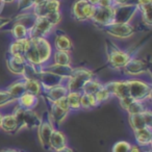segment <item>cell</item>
<instances>
[{
  "mask_svg": "<svg viewBox=\"0 0 152 152\" xmlns=\"http://www.w3.org/2000/svg\"><path fill=\"white\" fill-rule=\"evenodd\" d=\"M94 78V73L85 68L73 69L71 76L68 78L67 89L69 92H81L85 83Z\"/></svg>",
  "mask_w": 152,
  "mask_h": 152,
  "instance_id": "obj_3",
  "label": "cell"
},
{
  "mask_svg": "<svg viewBox=\"0 0 152 152\" xmlns=\"http://www.w3.org/2000/svg\"><path fill=\"white\" fill-rule=\"evenodd\" d=\"M127 81L129 89V97L137 101H145L151 97L152 88L150 83L139 79H129Z\"/></svg>",
  "mask_w": 152,
  "mask_h": 152,
  "instance_id": "obj_4",
  "label": "cell"
},
{
  "mask_svg": "<svg viewBox=\"0 0 152 152\" xmlns=\"http://www.w3.org/2000/svg\"><path fill=\"white\" fill-rule=\"evenodd\" d=\"M55 152H76V151L74 149H72L71 147H69V146H66V147L61 148V149L57 150V151H55Z\"/></svg>",
  "mask_w": 152,
  "mask_h": 152,
  "instance_id": "obj_46",
  "label": "cell"
},
{
  "mask_svg": "<svg viewBox=\"0 0 152 152\" xmlns=\"http://www.w3.org/2000/svg\"><path fill=\"white\" fill-rule=\"evenodd\" d=\"M14 0H1V2H5V3H10V2H13Z\"/></svg>",
  "mask_w": 152,
  "mask_h": 152,
  "instance_id": "obj_49",
  "label": "cell"
},
{
  "mask_svg": "<svg viewBox=\"0 0 152 152\" xmlns=\"http://www.w3.org/2000/svg\"><path fill=\"white\" fill-rule=\"evenodd\" d=\"M137 10H141L142 12V17H143V21L148 26L151 25V4L143 5V7H139Z\"/></svg>",
  "mask_w": 152,
  "mask_h": 152,
  "instance_id": "obj_34",
  "label": "cell"
},
{
  "mask_svg": "<svg viewBox=\"0 0 152 152\" xmlns=\"http://www.w3.org/2000/svg\"><path fill=\"white\" fill-rule=\"evenodd\" d=\"M101 29L105 30L108 34L118 39H127L134 34V28L129 23H114L102 27Z\"/></svg>",
  "mask_w": 152,
  "mask_h": 152,
  "instance_id": "obj_6",
  "label": "cell"
},
{
  "mask_svg": "<svg viewBox=\"0 0 152 152\" xmlns=\"http://www.w3.org/2000/svg\"><path fill=\"white\" fill-rule=\"evenodd\" d=\"M12 34L15 40H25L29 38V29L26 26L16 22L12 28Z\"/></svg>",
  "mask_w": 152,
  "mask_h": 152,
  "instance_id": "obj_26",
  "label": "cell"
},
{
  "mask_svg": "<svg viewBox=\"0 0 152 152\" xmlns=\"http://www.w3.org/2000/svg\"><path fill=\"white\" fill-rule=\"evenodd\" d=\"M97 100L95 98V95L93 94H86L83 93L81 94V98H80V108L83 110H92V108L98 106Z\"/></svg>",
  "mask_w": 152,
  "mask_h": 152,
  "instance_id": "obj_28",
  "label": "cell"
},
{
  "mask_svg": "<svg viewBox=\"0 0 152 152\" xmlns=\"http://www.w3.org/2000/svg\"><path fill=\"white\" fill-rule=\"evenodd\" d=\"M0 128L7 133H16L17 131L20 130L19 124H18L17 120H16V118L14 117L13 114L2 117Z\"/></svg>",
  "mask_w": 152,
  "mask_h": 152,
  "instance_id": "obj_21",
  "label": "cell"
},
{
  "mask_svg": "<svg viewBox=\"0 0 152 152\" xmlns=\"http://www.w3.org/2000/svg\"><path fill=\"white\" fill-rule=\"evenodd\" d=\"M31 40L34 43V46H36L37 51L39 53V57H40L41 63H42V65H44L51 57L50 44L46 40V38H31Z\"/></svg>",
  "mask_w": 152,
  "mask_h": 152,
  "instance_id": "obj_15",
  "label": "cell"
},
{
  "mask_svg": "<svg viewBox=\"0 0 152 152\" xmlns=\"http://www.w3.org/2000/svg\"><path fill=\"white\" fill-rule=\"evenodd\" d=\"M24 83H25L26 93L38 96V97L42 94V86H41V83L38 80H36V79H24Z\"/></svg>",
  "mask_w": 152,
  "mask_h": 152,
  "instance_id": "obj_27",
  "label": "cell"
},
{
  "mask_svg": "<svg viewBox=\"0 0 152 152\" xmlns=\"http://www.w3.org/2000/svg\"><path fill=\"white\" fill-rule=\"evenodd\" d=\"M0 2H1V0H0Z\"/></svg>",
  "mask_w": 152,
  "mask_h": 152,
  "instance_id": "obj_51",
  "label": "cell"
},
{
  "mask_svg": "<svg viewBox=\"0 0 152 152\" xmlns=\"http://www.w3.org/2000/svg\"><path fill=\"white\" fill-rule=\"evenodd\" d=\"M19 152H20V151H19Z\"/></svg>",
  "mask_w": 152,
  "mask_h": 152,
  "instance_id": "obj_52",
  "label": "cell"
},
{
  "mask_svg": "<svg viewBox=\"0 0 152 152\" xmlns=\"http://www.w3.org/2000/svg\"><path fill=\"white\" fill-rule=\"evenodd\" d=\"M135 142L140 147H148L152 143V129L151 127H144L141 129L133 130Z\"/></svg>",
  "mask_w": 152,
  "mask_h": 152,
  "instance_id": "obj_18",
  "label": "cell"
},
{
  "mask_svg": "<svg viewBox=\"0 0 152 152\" xmlns=\"http://www.w3.org/2000/svg\"><path fill=\"white\" fill-rule=\"evenodd\" d=\"M120 100V105L121 107L123 108L124 110H127V107L129 106V104L133 101V99L131 97H125V98H122V99H119Z\"/></svg>",
  "mask_w": 152,
  "mask_h": 152,
  "instance_id": "obj_40",
  "label": "cell"
},
{
  "mask_svg": "<svg viewBox=\"0 0 152 152\" xmlns=\"http://www.w3.org/2000/svg\"><path fill=\"white\" fill-rule=\"evenodd\" d=\"M45 18H47V20H48V21L50 22L53 26L57 25L61 20V13H59V12H55V13L48 14Z\"/></svg>",
  "mask_w": 152,
  "mask_h": 152,
  "instance_id": "obj_38",
  "label": "cell"
},
{
  "mask_svg": "<svg viewBox=\"0 0 152 152\" xmlns=\"http://www.w3.org/2000/svg\"><path fill=\"white\" fill-rule=\"evenodd\" d=\"M152 0H137L135 4L139 7H143V5H147V4H151Z\"/></svg>",
  "mask_w": 152,
  "mask_h": 152,
  "instance_id": "obj_42",
  "label": "cell"
},
{
  "mask_svg": "<svg viewBox=\"0 0 152 152\" xmlns=\"http://www.w3.org/2000/svg\"><path fill=\"white\" fill-rule=\"evenodd\" d=\"M26 40V39H25ZM25 40H15L10 45L9 53L15 56L24 57V47H25Z\"/></svg>",
  "mask_w": 152,
  "mask_h": 152,
  "instance_id": "obj_29",
  "label": "cell"
},
{
  "mask_svg": "<svg viewBox=\"0 0 152 152\" xmlns=\"http://www.w3.org/2000/svg\"><path fill=\"white\" fill-rule=\"evenodd\" d=\"M54 46L57 51H66L69 52L73 49V45L66 34H57L54 41Z\"/></svg>",
  "mask_w": 152,
  "mask_h": 152,
  "instance_id": "obj_24",
  "label": "cell"
},
{
  "mask_svg": "<svg viewBox=\"0 0 152 152\" xmlns=\"http://www.w3.org/2000/svg\"><path fill=\"white\" fill-rule=\"evenodd\" d=\"M83 92H69L66 96L70 110H80V98Z\"/></svg>",
  "mask_w": 152,
  "mask_h": 152,
  "instance_id": "obj_25",
  "label": "cell"
},
{
  "mask_svg": "<svg viewBox=\"0 0 152 152\" xmlns=\"http://www.w3.org/2000/svg\"><path fill=\"white\" fill-rule=\"evenodd\" d=\"M37 80L41 83L43 90H48L50 88L61 85L64 78L61 76L51 73V72L44 71V70L41 69V71L38 74V77H37Z\"/></svg>",
  "mask_w": 152,
  "mask_h": 152,
  "instance_id": "obj_11",
  "label": "cell"
},
{
  "mask_svg": "<svg viewBox=\"0 0 152 152\" xmlns=\"http://www.w3.org/2000/svg\"><path fill=\"white\" fill-rule=\"evenodd\" d=\"M54 64L56 65H63V66H69L71 63V57L69 55V52H66V51H55L54 56Z\"/></svg>",
  "mask_w": 152,
  "mask_h": 152,
  "instance_id": "obj_33",
  "label": "cell"
},
{
  "mask_svg": "<svg viewBox=\"0 0 152 152\" xmlns=\"http://www.w3.org/2000/svg\"><path fill=\"white\" fill-rule=\"evenodd\" d=\"M67 146V137L61 131L54 129L50 137V141H49V150L51 151H57V150L61 149V148Z\"/></svg>",
  "mask_w": 152,
  "mask_h": 152,
  "instance_id": "obj_20",
  "label": "cell"
},
{
  "mask_svg": "<svg viewBox=\"0 0 152 152\" xmlns=\"http://www.w3.org/2000/svg\"><path fill=\"white\" fill-rule=\"evenodd\" d=\"M0 152H19V150L12 149V148H3V149L0 150Z\"/></svg>",
  "mask_w": 152,
  "mask_h": 152,
  "instance_id": "obj_47",
  "label": "cell"
},
{
  "mask_svg": "<svg viewBox=\"0 0 152 152\" xmlns=\"http://www.w3.org/2000/svg\"><path fill=\"white\" fill-rule=\"evenodd\" d=\"M54 129L55 128L53 126V123L49 119L48 114H46L44 118H43V120L41 121V124L38 127L39 140H40L42 146L46 150H49V141H50V137Z\"/></svg>",
  "mask_w": 152,
  "mask_h": 152,
  "instance_id": "obj_9",
  "label": "cell"
},
{
  "mask_svg": "<svg viewBox=\"0 0 152 152\" xmlns=\"http://www.w3.org/2000/svg\"><path fill=\"white\" fill-rule=\"evenodd\" d=\"M18 105L24 110H34L38 105V96L31 95L29 93H24L20 98H18Z\"/></svg>",
  "mask_w": 152,
  "mask_h": 152,
  "instance_id": "obj_22",
  "label": "cell"
},
{
  "mask_svg": "<svg viewBox=\"0 0 152 152\" xmlns=\"http://www.w3.org/2000/svg\"><path fill=\"white\" fill-rule=\"evenodd\" d=\"M87 1L90 3V4L94 5V7H97V5H98V3H99V1H100V0H87Z\"/></svg>",
  "mask_w": 152,
  "mask_h": 152,
  "instance_id": "obj_48",
  "label": "cell"
},
{
  "mask_svg": "<svg viewBox=\"0 0 152 152\" xmlns=\"http://www.w3.org/2000/svg\"><path fill=\"white\" fill-rule=\"evenodd\" d=\"M146 110H148L144 101H137V100H133L129 106L127 107L126 112L128 115H134V114H142Z\"/></svg>",
  "mask_w": 152,
  "mask_h": 152,
  "instance_id": "obj_32",
  "label": "cell"
},
{
  "mask_svg": "<svg viewBox=\"0 0 152 152\" xmlns=\"http://www.w3.org/2000/svg\"><path fill=\"white\" fill-rule=\"evenodd\" d=\"M106 91L110 94V96H116L119 99H122L125 97H129V89L127 81H110L103 85Z\"/></svg>",
  "mask_w": 152,
  "mask_h": 152,
  "instance_id": "obj_12",
  "label": "cell"
},
{
  "mask_svg": "<svg viewBox=\"0 0 152 152\" xmlns=\"http://www.w3.org/2000/svg\"><path fill=\"white\" fill-rule=\"evenodd\" d=\"M129 152H143V149L139 145H131Z\"/></svg>",
  "mask_w": 152,
  "mask_h": 152,
  "instance_id": "obj_43",
  "label": "cell"
},
{
  "mask_svg": "<svg viewBox=\"0 0 152 152\" xmlns=\"http://www.w3.org/2000/svg\"><path fill=\"white\" fill-rule=\"evenodd\" d=\"M7 91L11 94V96L14 99L17 101L18 98H20L24 93H26L25 91V83L24 79H20V80L15 81L14 83H12L11 86H9V88L7 89Z\"/></svg>",
  "mask_w": 152,
  "mask_h": 152,
  "instance_id": "obj_23",
  "label": "cell"
},
{
  "mask_svg": "<svg viewBox=\"0 0 152 152\" xmlns=\"http://www.w3.org/2000/svg\"><path fill=\"white\" fill-rule=\"evenodd\" d=\"M144 119H145L146 125L148 127H152V114L150 112V110H146L145 112L143 113Z\"/></svg>",
  "mask_w": 152,
  "mask_h": 152,
  "instance_id": "obj_39",
  "label": "cell"
},
{
  "mask_svg": "<svg viewBox=\"0 0 152 152\" xmlns=\"http://www.w3.org/2000/svg\"><path fill=\"white\" fill-rule=\"evenodd\" d=\"M97 7H114V2L113 0H100Z\"/></svg>",
  "mask_w": 152,
  "mask_h": 152,
  "instance_id": "obj_41",
  "label": "cell"
},
{
  "mask_svg": "<svg viewBox=\"0 0 152 152\" xmlns=\"http://www.w3.org/2000/svg\"><path fill=\"white\" fill-rule=\"evenodd\" d=\"M110 94L106 91V89L103 86H102L101 89L95 94V98H96V100H97L98 104H101V103H103V102L107 101V100L110 99Z\"/></svg>",
  "mask_w": 152,
  "mask_h": 152,
  "instance_id": "obj_36",
  "label": "cell"
},
{
  "mask_svg": "<svg viewBox=\"0 0 152 152\" xmlns=\"http://www.w3.org/2000/svg\"><path fill=\"white\" fill-rule=\"evenodd\" d=\"M128 121L129 125L133 130H137V129H141L146 127V122L145 119H144L143 113L142 114H134V115H128Z\"/></svg>",
  "mask_w": 152,
  "mask_h": 152,
  "instance_id": "obj_30",
  "label": "cell"
},
{
  "mask_svg": "<svg viewBox=\"0 0 152 152\" xmlns=\"http://www.w3.org/2000/svg\"><path fill=\"white\" fill-rule=\"evenodd\" d=\"M13 115L19 124L20 129L23 127H27L29 129L38 128L42 121V119L38 116V114L34 110H24L19 105L15 107Z\"/></svg>",
  "mask_w": 152,
  "mask_h": 152,
  "instance_id": "obj_2",
  "label": "cell"
},
{
  "mask_svg": "<svg viewBox=\"0 0 152 152\" xmlns=\"http://www.w3.org/2000/svg\"><path fill=\"white\" fill-rule=\"evenodd\" d=\"M137 11V4H124L114 7V22L129 23Z\"/></svg>",
  "mask_w": 152,
  "mask_h": 152,
  "instance_id": "obj_7",
  "label": "cell"
},
{
  "mask_svg": "<svg viewBox=\"0 0 152 152\" xmlns=\"http://www.w3.org/2000/svg\"><path fill=\"white\" fill-rule=\"evenodd\" d=\"M53 25L45 17H37L29 29V38H46Z\"/></svg>",
  "mask_w": 152,
  "mask_h": 152,
  "instance_id": "obj_8",
  "label": "cell"
},
{
  "mask_svg": "<svg viewBox=\"0 0 152 152\" xmlns=\"http://www.w3.org/2000/svg\"><path fill=\"white\" fill-rule=\"evenodd\" d=\"M16 101L13 97L11 96V94L5 90V91H0V106L7 105V104L11 103V102Z\"/></svg>",
  "mask_w": 152,
  "mask_h": 152,
  "instance_id": "obj_37",
  "label": "cell"
},
{
  "mask_svg": "<svg viewBox=\"0 0 152 152\" xmlns=\"http://www.w3.org/2000/svg\"><path fill=\"white\" fill-rule=\"evenodd\" d=\"M48 107H49V112H48L49 119H50L51 122H52L55 126H59V125L61 124V122L67 118L68 114H69V112H70L69 110L61 107V106L55 103V102H49Z\"/></svg>",
  "mask_w": 152,
  "mask_h": 152,
  "instance_id": "obj_14",
  "label": "cell"
},
{
  "mask_svg": "<svg viewBox=\"0 0 152 152\" xmlns=\"http://www.w3.org/2000/svg\"><path fill=\"white\" fill-rule=\"evenodd\" d=\"M102 83H100L98 80H96L95 78H92L90 80H88L87 83H85L83 88V93H86V94H93L95 95L98 91L102 88Z\"/></svg>",
  "mask_w": 152,
  "mask_h": 152,
  "instance_id": "obj_31",
  "label": "cell"
},
{
  "mask_svg": "<svg viewBox=\"0 0 152 152\" xmlns=\"http://www.w3.org/2000/svg\"><path fill=\"white\" fill-rule=\"evenodd\" d=\"M42 93H44L45 97L49 102H56L57 100L66 97L67 94L69 93V91H68L67 87L59 85L56 86V87L50 88L48 90H43Z\"/></svg>",
  "mask_w": 152,
  "mask_h": 152,
  "instance_id": "obj_17",
  "label": "cell"
},
{
  "mask_svg": "<svg viewBox=\"0 0 152 152\" xmlns=\"http://www.w3.org/2000/svg\"><path fill=\"white\" fill-rule=\"evenodd\" d=\"M7 65L9 70L12 73L16 74V75H21L23 74L24 68H25L26 61L24 57L21 56H15V55H11L7 53Z\"/></svg>",
  "mask_w": 152,
  "mask_h": 152,
  "instance_id": "obj_16",
  "label": "cell"
},
{
  "mask_svg": "<svg viewBox=\"0 0 152 152\" xmlns=\"http://www.w3.org/2000/svg\"><path fill=\"white\" fill-rule=\"evenodd\" d=\"M2 115H1V114H0V126H1V121H2Z\"/></svg>",
  "mask_w": 152,
  "mask_h": 152,
  "instance_id": "obj_50",
  "label": "cell"
},
{
  "mask_svg": "<svg viewBox=\"0 0 152 152\" xmlns=\"http://www.w3.org/2000/svg\"><path fill=\"white\" fill-rule=\"evenodd\" d=\"M114 5H124V4H128L129 0H113Z\"/></svg>",
  "mask_w": 152,
  "mask_h": 152,
  "instance_id": "obj_44",
  "label": "cell"
},
{
  "mask_svg": "<svg viewBox=\"0 0 152 152\" xmlns=\"http://www.w3.org/2000/svg\"><path fill=\"white\" fill-rule=\"evenodd\" d=\"M41 69L44 70V71H48L51 73L55 74V75H58L61 77L65 78H69L71 76L72 72H73V68L71 66H63V65H56V64H52V65L48 66H42Z\"/></svg>",
  "mask_w": 152,
  "mask_h": 152,
  "instance_id": "obj_19",
  "label": "cell"
},
{
  "mask_svg": "<svg viewBox=\"0 0 152 152\" xmlns=\"http://www.w3.org/2000/svg\"><path fill=\"white\" fill-rule=\"evenodd\" d=\"M125 74L128 75H139L145 72L149 71V64L146 63L143 59L139 58H131L124 67L122 68Z\"/></svg>",
  "mask_w": 152,
  "mask_h": 152,
  "instance_id": "obj_13",
  "label": "cell"
},
{
  "mask_svg": "<svg viewBox=\"0 0 152 152\" xmlns=\"http://www.w3.org/2000/svg\"><path fill=\"white\" fill-rule=\"evenodd\" d=\"M96 7L90 4L87 0H76L71 9L73 18L77 21H87L93 18Z\"/></svg>",
  "mask_w": 152,
  "mask_h": 152,
  "instance_id": "obj_5",
  "label": "cell"
},
{
  "mask_svg": "<svg viewBox=\"0 0 152 152\" xmlns=\"http://www.w3.org/2000/svg\"><path fill=\"white\" fill-rule=\"evenodd\" d=\"M91 20L100 28L114 23V7H96L95 14Z\"/></svg>",
  "mask_w": 152,
  "mask_h": 152,
  "instance_id": "obj_10",
  "label": "cell"
},
{
  "mask_svg": "<svg viewBox=\"0 0 152 152\" xmlns=\"http://www.w3.org/2000/svg\"><path fill=\"white\" fill-rule=\"evenodd\" d=\"M131 145L128 142L125 141H120L117 142L112 148V152H129Z\"/></svg>",
  "mask_w": 152,
  "mask_h": 152,
  "instance_id": "obj_35",
  "label": "cell"
},
{
  "mask_svg": "<svg viewBox=\"0 0 152 152\" xmlns=\"http://www.w3.org/2000/svg\"><path fill=\"white\" fill-rule=\"evenodd\" d=\"M9 22H11V19H7V18H2V17H0V28H2L4 25L9 24Z\"/></svg>",
  "mask_w": 152,
  "mask_h": 152,
  "instance_id": "obj_45",
  "label": "cell"
},
{
  "mask_svg": "<svg viewBox=\"0 0 152 152\" xmlns=\"http://www.w3.org/2000/svg\"><path fill=\"white\" fill-rule=\"evenodd\" d=\"M106 54L108 66L116 70L122 69L132 58L130 53L119 49L114 43L110 41H106Z\"/></svg>",
  "mask_w": 152,
  "mask_h": 152,
  "instance_id": "obj_1",
  "label": "cell"
}]
</instances>
